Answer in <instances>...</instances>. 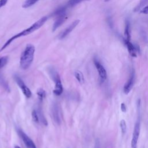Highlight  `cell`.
Masks as SVG:
<instances>
[{"mask_svg":"<svg viewBox=\"0 0 148 148\" xmlns=\"http://www.w3.org/2000/svg\"><path fill=\"white\" fill-rule=\"evenodd\" d=\"M47 20V16H43V17H41L40 18H39L38 20H37L36 22H35L29 27L26 28L25 29H24L23 31L17 33L15 35L12 36L2 46V47L0 49V52L2 51L4 49H5L14 40H15L17 38H19L21 36H27V35L34 32V31H36L37 29H39L46 23Z\"/></svg>","mask_w":148,"mask_h":148,"instance_id":"1","label":"cell"},{"mask_svg":"<svg viewBox=\"0 0 148 148\" xmlns=\"http://www.w3.org/2000/svg\"><path fill=\"white\" fill-rule=\"evenodd\" d=\"M35 46L30 43L26 45L20 58V66L21 69L25 70L30 67L34 57Z\"/></svg>","mask_w":148,"mask_h":148,"instance_id":"2","label":"cell"},{"mask_svg":"<svg viewBox=\"0 0 148 148\" xmlns=\"http://www.w3.org/2000/svg\"><path fill=\"white\" fill-rule=\"evenodd\" d=\"M49 74L52 80L54 82V88L53 94L57 96H60L63 92V86L60 75L56 69L53 66L49 67Z\"/></svg>","mask_w":148,"mask_h":148,"instance_id":"3","label":"cell"},{"mask_svg":"<svg viewBox=\"0 0 148 148\" xmlns=\"http://www.w3.org/2000/svg\"><path fill=\"white\" fill-rule=\"evenodd\" d=\"M56 17V20L52 27V31H55L66 19V8L65 6L57 9L52 14Z\"/></svg>","mask_w":148,"mask_h":148,"instance_id":"4","label":"cell"},{"mask_svg":"<svg viewBox=\"0 0 148 148\" xmlns=\"http://www.w3.org/2000/svg\"><path fill=\"white\" fill-rule=\"evenodd\" d=\"M51 114L54 122L60 125L61 123V112L60 106L57 102H53L51 106Z\"/></svg>","mask_w":148,"mask_h":148,"instance_id":"5","label":"cell"},{"mask_svg":"<svg viewBox=\"0 0 148 148\" xmlns=\"http://www.w3.org/2000/svg\"><path fill=\"white\" fill-rule=\"evenodd\" d=\"M13 78L16 83L17 84L18 86L21 90L24 96L27 98H31L32 96V92L30 90V89L27 86V85L24 83L22 79L17 74L14 75Z\"/></svg>","mask_w":148,"mask_h":148,"instance_id":"6","label":"cell"},{"mask_svg":"<svg viewBox=\"0 0 148 148\" xmlns=\"http://www.w3.org/2000/svg\"><path fill=\"white\" fill-rule=\"evenodd\" d=\"M17 132L27 148H37L33 140L20 128H17Z\"/></svg>","mask_w":148,"mask_h":148,"instance_id":"7","label":"cell"},{"mask_svg":"<svg viewBox=\"0 0 148 148\" xmlns=\"http://www.w3.org/2000/svg\"><path fill=\"white\" fill-rule=\"evenodd\" d=\"M140 133V121L138 120L135 124L134 131L132 134V137L131 139V147L136 148L138 140Z\"/></svg>","mask_w":148,"mask_h":148,"instance_id":"8","label":"cell"},{"mask_svg":"<svg viewBox=\"0 0 148 148\" xmlns=\"http://www.w3.org/2000/svg\"><path fill=\"white\" fill-rule=\"evenodd\" d=\"M93 61L95 68L98 71L99 77L101 80H105L107 77V73L106 69L97 58H94Z\"/></svg>","mask_w":148,"mask_h":148,"instance_id":"9","label":"cell"},{"mask_svg":"<svg viewBox=\"0 0 148 148\" xmlns=\"http://www.w3.org/2000/svg\"><path fill=\"white\" fill-rule=\"evenodd\" d=\"M79 22H80V20L78 19L75 20L74 21H73L68 27H66L62 32H61L60 34L58 36V38L60 39H64L65 37H66L79 24Z\"/></svg>","mask_w":148,"mask_h":148,"instance_id":"10","label":"cell"},{"mask_svg":"<svg viewBox=\"0 0 148 148\" xmlns=\"http://www.w3.org/2000/svg\"><path fill=\"white\" fill-rule=\"evenodd\" d=\"M124 42L127 46V50L130 56L133 57H136V51H139V47L138 46L134 45L130 42V40H127L125 39H124Z\"/></svg>","mask_w":148,"mask_h":148,"instance_id":"11","label":"cell"},{"mask_svg":"<svg viewBox=\"0 0 148 148\" xmlns=\"http://www.w3.org/2000/svg\"><path fill=\"white\" fill-rule=\"evenodd\" d=\"M134 83V71H132L130 78L124 84V86L123 88L124 92L125 94L127 95L130 92V91L133 87Z\"/></svg>","mask_w":148,"mask_h":148,"instance_id":"12","label":"cell"},{"mask_svg":"<svg viewBox=\"0 0 148 148\" xmlns=\"http://www.w3.org/2000/svg\"><path fill=\"white\" fill-rule=\"evenodd\" d=\"M36 110H37L38 114V116H39L40 123L42 124L43 125H44L45 126H47V124H48L47 121V120H46V117L44 115V113H43L42 107L40 106H39Z\"/></svg>","mask_w":148,"mask_h":148,"instance_id":"13","label":"cell"},{"mask_svg":"<svg viewBox=\"0 0 148 148\" xmlns=\"http://www.w3.org/2000/svg\"><path fill=\"white\" fill-rule=\"evenodd\" d=\"M74 76L77 82L80 84H83L84 82V77L83 73L80 71H76L74 72Z\"/></svg>","mask_w":148,"mask_h":148,"instance_id":"14","label":"cell"},{"mask_svg":"<svg viewBox=\"0 0 148 148\" xmlns=\"http://www.w3.org/2000/svg\"><path fill=\"white\" fill-rule=\"evenodd\" d=\"M36 94L39 101L42 102L45 98L46 95V92L44 89L42 88H39L36 91Z\"/></svg>","mask_w":148,"mask_h":148,"instance_id":"15","label":"cell"},{"mask_svg":"<svg viewBox=\"0 0 148 148\" xmlns=\"http://www.w3.org/2000/svg\"><path fill=\"white\" fill-rule=\"evenodd\" d=\"M130 22L128 20H126L125 26L124 29V36L125 39L127 40H130Z\"/></svg>","mask_w":148,"mask_h":148,"instance_id":"16","label":"cell"},{"mask_svg":"<svg viewBox=\"0 0 148 148\" xmlns=\"http://www.w3.org/2000/svg\"><path fill=\"white\" fill-rule=\"evenodd\" d=\"M39 1V0H25L24 2L23 3L22 7L23 8H28L35 5Z\"/></svg>","mask_w":148,"mask_h":148,"instance_id":"17","label":"cell"},{"mask_svg":"<svg viewBox=\"0 0 148 148\" xmlns=\"http://www.w3.org/2000/svg\"><path fill=\"white\" fill-rule=\"evenodd\" d=\"M31 116H32V120L34 123H39V116L38 114V112L37 110L34 109L32 110V112H31Z\"/></svg>","mask_w":148,"mask_h":148,"instance_id":"18","label":"cell"},{"mask_svg":"<svg viewBox=\"0 0 148 148\" xmlns=\"http://www.w3.org/2000/svg\"><path fill=\"white\" fill-rule=\"evenodd\" d=\"M8 60V56H3L0 57V70L7 64Z\"/></svg>","mask_w":148,"mask_h":148,"instance_id":"19","label":"cell"},{"mask_svg":"<svg viewBox=\"0 0 148 148\" xmlns=\"http://www.w3.org/2000/svg\"><path fill=\"white\" fill-rule=\"evenodd\" d=\"M120 129H121L122 134H125V132L127 131V124H126V122L124 120H121L120 121Z\"/></svg>","mask_w":148,"mask_h":148,"instance_id":"20","label":"cell"},{"mask_svg":"<svg viewBox=\"0 0 148 148\" xmlns=\"http://www.w3.org/2000/svg\"><path fill=\"white\" fill-rule=\"evenodd\" d=\"M83 1H85V0H69L68 5L69 6L73 7V6H75V5H77L78 3H79L80 2H81Z\"/></svg>","mask_w":148,"mask_h":148,"instance_id":"21","label":"cell"},{"mask_svg":"<svg viewBox=\"0 0 148 148\" xmlns=\"http://www.w3.org/2000/svg\"><path fill=\"white\" fill-rule=\"evenodd\" d=\"M141 13H143V14H148V5L146 6L145 7H144L142 9H141L140 12Z\"/></svg>","mask_w":148,"mask_h":148,"instance_id":"22","label":"cell"},{"mask_svg":"<svg viewBox=\"0 0 148 148\" xmlns=\"http://www.w3.org/2000/svg\"><path fill=\"white\" fill-rule=\"evenodd\" d=\"M8 1V0H0V9L6 4Z\"/></svg>","mask_w":148,"mask_h":148,"instance_id":"23","label":"cell"},{"mask_svg":"<svg viewBox=\"0 0 148 148\" xmlns=\"http://www.w3.org/2000/svg\"><path fill=\"white\" fill-rule=\"evenodd\" d=\"M120 108H121V111H122L123 112H126L127 108H126V106H125V105L124 103H121Z\"/></svg>","mask_w":148,"mask_h":148,"instance_id":"24","label":"cell"},{"mask_svg":"<svg viewBox=\"0 0 148 148\" xmlns=\"http://www.w3.org/2000/svg\"><path fill=\"white\" fill-rule=\"evenodd\" d=\"M14 148H21V147L19 146H18V145H15L14 146Z\"/></svg>","mask_w":148,"mask_h":148,"instance_id":"25","label":"cell"},{"mask_svg":"<svg viewBox=\"0 0 148 148\" xmlns=\"http://www.w3.org/2000/svg\"><path fill=\"white\" fill-rule=\"evenodd\" d=\"M111 1V0H105L104 1L105 2H108V1Z\"/></svg>","mask_w":148,"mask_h":148,"instance_id":"26","label":"cell"},{"mask_svg":"<svg viewBox=\"0 0 148 148\" xmlns=\"http://www.w3.org/2000/svg\"></svg>","mask_w":148,"mask_h":148,"instance_id":"27","label":"cell"}]
</instances>
